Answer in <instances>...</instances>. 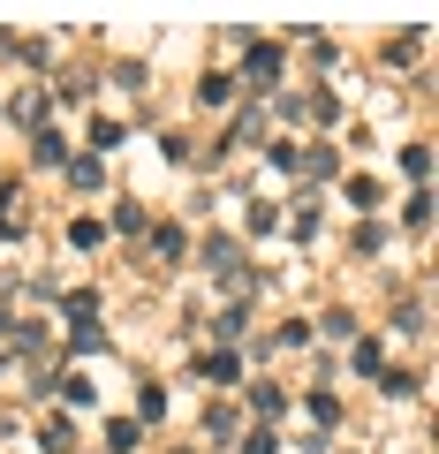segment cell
<instances>
[{"instance_id":"obj_1","label":"cell","mask_w":439,"mask_h":454,"mask_svg":"<svg viewBox=\"0 0 439 454\" xmlns=\"http://www.w3.org/2000/svg\"><path fill=\"white\" fill-rule=\"evenodd\" d=\"M280 68H288V61H280V46H250L243 53V83H250V91H273Z\"/></svg>"},{"instance_id":"obj_2","label":"cell","mask_w":439,"mask_h":454,"mask_svg":"<svg viewBox=\"0 0 439 454\" xmlns=\"http://www.w3.org/2000/svg\"><path fill=\"white\" fill-rule=\"evenodd\" d=\"M197 379H212V387H235V379H243V356H235V348H212V356H197Z\"/></svg>"},{"instance_id":"obj_3","label":"cell","mask_w":439,"mask_h":454,"mask_svg":"<svg viewBox=\"0 0 439 454\" xmlns=\"http://www.w3.org/2000/svg\"><path fill=\"white\" fill-rule=\"evenodd\" d=\"M38 447H46V454H68V447H76V424H68L61 409H53V417L38 424Z\"/></svg>"},{"instance_id":"obj_4","label":"cell","mask_w":439,"mask_h":454,"mask_svg":"<svg viewBox=\"0 0 439 454\" xmlns=\"http://www.w3.org/2000/svg\"><path fill=\"white\" fill-rule=\"evenodd\" d=\"M129 447H145V424L137 417H106V454H129Z\"/></svg>"},{"instance_id":"obj_5","label":"cell","mask_w":439,"mask_h":454,"mask_svg":"<svg viewBox=\"0 0 439 454\" xmlns=\"http://www.w3.org/2000/svg\"><path fill=\"white\" fill-rule=\"evenodd\" d=\"M61 310H68V333H76V325H98V295H91V288H68Z\"/></svg>"},{"instance_id":"obj_6","label":"cell","mask_w":439,"mask_h":454,"mask_svg":"<svg viewBox=\"0 0 439 454\" xmlns=\"http://www.w3.org/2000/svg\"><path fill=\"white\" fill-rule=\"evenodd\" d=\"M205 265H212V273H235V265H243L235 235H205Z\"/></svg>"},{"instance_id":"obj_7","label":"cell","mask_w":439,"mask_h":454,"mask_svg":"<svg viewBox=\"0 0 439 454\" xmlns=\"http://www.w3.org/2000/svg\"><path fill=\"white\" fill-rule=\"evenodd\" d=\"M402 175L417 182V190L432 182V145H424V137H417V145H402Z\"/></svg>"},{"instance_id":"obj_8","label":"cell","mask_w":439,"mask_h":454,"mask_svg":"<svg viewBox=\"0 0 439 454\" xmlns=\"http://www.w3.org/2000/svg\"><path fill=\"white\" fill-rule=\"evenodd\" d=\"M31 160H38V167H68V137H61V129H38Z\"/></svg>"},{"instance_id":"obj_9","label":"cell","mask_w":439,"mask_h":454,"mask_svg":"<svg viewBox=\"0 0 439 454\" xmlns=\"http://www.w3.org/2000/svg\"><path fill=\"white\" fill-rule=\"evenodd\" d=\"M212 333H220V340H228V348H235V340L250 333V310H243V303H228V310H220V318H212Z\"/></svg>"},{"instance_id":"obj_10","label":"cell","mask_w":439,"mask_h":454,"mask_svg":"<svg viewBox=\"0 0 439 454\" xmlns=\"http://www.w3.org/2000/svg\"><path fill=\"white\" fill-rule=\"evenodd\" d=\"M402 227H409V235H424V227H432V190H417V197L402 205Z\"/></svg>"},{"instance_id":"obj_11","label":"cell","mask_w":439,"mask_h":454,"mask_svg":"<svg viewBox=\"0 0 439 454\" xmlns=\"http://www.w3.org/2000/svg\"><path fill=\"white\" fill-rule=\"evenodd\" d=\"M16 121H31V129H46V91H38V83H31V91L16 98Z\"/></svg>"},{"instance_id":"obj_12","label":"cell","mask_w":439,"mask_h":454,"mask_svg":"<svg viewBox=\"0 0 439 454\" xmlns=\"http://www.w3.org/2000/svg\"><path fill=\"white\" fill-rule=\"evenodd\" d=\"M349 364H357L364 379H379V372H387V364H379V340H364V333H357V348H349Z\"/></svg>"},{"instance_id":"obj_13","label":"cell","mask_w":439,"mask_h":454,"mask_svg":"<svg viewBox=\"0 0 439 454\" xmlns=\"http://www.w3.org/2000/svg\"><path fill=\"white\" fill-rule=\"evenodd\" d=\"M250 409H258V417H280V409H288V387H250Z\"/></svg>"},{"instance_id":"obj_14","label":"cell","mask_w":439,"mask_h":454,"mask_svg":"<svg viewBox=\"0 0 439 454\" xmlns=\"http://www.w3.org/2000/svg\"><path fill=\"white\" fill-rule=\"evenodd\" d=\"M341 197H349L357 212H372V205H379V182H372V175H349V190H341Z\"/></svg>"},{"instance_id":"obj_15","label":"cell","mask_w":439,"mask_h":454,"mask_svg":"<svg viewBox=\"0 0 439 454\" xmlns=\"http://www.w3.org/2000/svg\"><path fill=\"white\" fill-rule=\"evenodd\" d=\"M379 387H387L394 402H409V394H424V379L417 372H379Z\"/></svg>"},{"instance_id":"obj_16","label":"cell","mask_w":439,"mask_h":454,"mask_svg":"<svg viewBox=\"0 0 439 454\" xmlns=\"http://www.w3.org/2000/svg\"><path fill=\"white\" fill-rule=\"evenodd\" d=\"M152 250H160V258H182V250H190V235H182V227H152Z\"/></svg>"},{"instance_id":"obj_17","label":"cell","mask_w":439,"mask_h":454,"mask_svg":"<svg viewBox=\"0 0 439 454\" xmlns=\"http://www.w3.org/2000/svg\"><path fill=\"white\" fill-rule=\"evenodd\" d=\"M258 129H265V114H258V106H243V114H235V129H228V137H235V145H258Z\"/></svg>"},{"instance_id":"obj_18","label":"cell","mask_w":439,"mask_h":454,"mask_svg":"<svg viewBox=\"0 0 439 454\" xmlns=\"http://www.w3.org/2000/svg\"><path fill=\"white\" fill-rule=\"evenodd\" d=\"M68 243H76V250H98V243H106V220H76V227H68Z\"/></svg>"},{"instance_id":"obj_19","label":"cell","mask_w":439,"mask_h":454,"mask_svg":"<svg viewBox=\"0 0 439 454\" xmlns=\"http://www.w3.org/2000/svg\"><path fill=\"white\" fill-rule=\"evenodd\" d=\"M122 145V121H106V114H98V121H91V160H98V152H114Z\"/></svg>"},{"instance_id":"obj_20","label":"cell","mask_w":439,"mask_h":454,"mask_svg":"<svg viewBox=\"0 0 439 454\" xmlns=\"http://www.w3.org/2000/svg\"><path fill=\"white\" fill-rule=\"evenodd\" d=\"M197 98H205V106H228V98H235V76H205V83H197Z\"/></svg>"},{"instance_id":"obj_21","label":"cell","mask_w":439,"mask_h":454,"mask_svg":"<svg viewBox=\"0 0 439 454\" xmlns=\"http://www.w3.org/2000/svg\"><path fill=\"white\" fill-rule=\"evenodd\" d=\"M68 182H76V190H98V182H106V167H98V160H68Z\"/></svg>"},{"instance_id":"obj_22","label":"cell","mask_w":439,"mask_h":454,"mask_svg":"<svg viewBox=\"0 0 439 454\" xmlns=\"http://www.w3.org/2000/svg\"><path fill=\"white\" fill-rule=\"evenodd\" d=\"M152 417H167V387H145V394H137V424H152Z\"/></svg>"},{"instance_id":"obj_23","label":"cell","mask_w":439,"mask_h":454,"mask_svg":"<svg viewBox=\"0 0 439 454\" xmlns=\"http://www.w3.org/2000/svg\"><path fill=\"white\" fill-rule=\"evenodd\" d=\"M243 454H280V432H273V424H258V432H243Z\"/></svg>"},{"instance_id":"obj_24","label":"cell","mask_w":439,"mask_h":454,"mask_svg":"<svg viewBox=\"0 0 439 454\" xmlns=\"http://www.w3.org/2000/svg\"><path fill=\"white\" fill-rule=\"evenodd\" d=\"M303 409H310V424H341V402H333V394H310Z\"/></svg>"},{"instance_id":"obj_25","label":"cell","mask_w":439,"mask_h":454,"mask_svg":"<svg viewBox=\"0 0 439 454\" xmlns=\"http://www.w3.org/2000/svg\"><path fill=\"white\" fill-rule=\"evenodd\" d=\"M114 235H145V205H114Z\"/></svg>"},{"instance_id":"obj_26","label":"cell","mask_w":439,"mask_h":454,"mask_svg":"<svg viewBox=\"0 0 439 454\" xmlns=\"http://www.w3.org/2000/svg\"><path fill=\"white\" fill-rule=\"evenodd\" d=\"M8 227H16V220H8V197H0V235H8Z\"/></svg>"},{"instance_id":"obj_27","label":"cell","mask_w":439,"mask_h":454,"mask_svg":"<svg viewBox=\"0 0 439 454\" xmlns=\"http://www.w3.org/2000/svg\"><path fill=\"white\" fill-rule=\"evenodd\" d=\"M8 333H16V318H8V310H0V340H8Z\"/></svg>"}]
</instances>
